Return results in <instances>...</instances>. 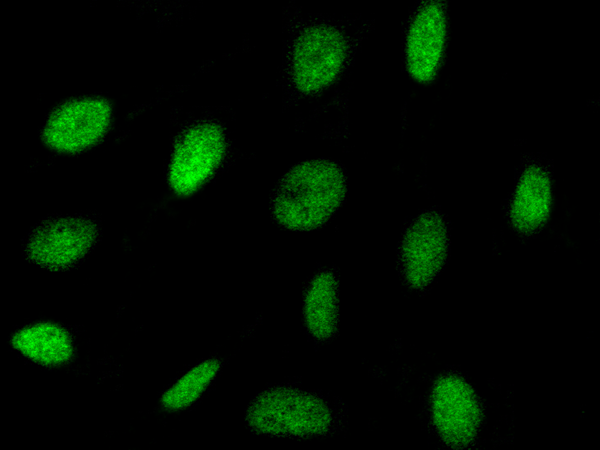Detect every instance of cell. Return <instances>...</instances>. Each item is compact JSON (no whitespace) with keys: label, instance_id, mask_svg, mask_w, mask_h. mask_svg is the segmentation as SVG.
I'll return each instance as SVG.
<instances>
[{"label":"cell","instance_id":"8992f818","mask_svg":"<svg viewBox=\"0 0 600 450\" xmlns=\"http://www.w3.org/2000/svg\"><path fill=\"white\" fill-rule=\"evenodd\" d=\"M447 234L443 220L435 214L416 217L402 234L398 259L401 274L414 288L427 286L444 265Z\"/></svg>","mask_w":600,"mask_h":450},{"label":"cell","instance_id":"4fadbf2b","mask_svg":"<svg viewBox=\"0 0 600 450\" xmlns=\"http://www.w3.org/2000/svg\"><path fill=\"white\" fill-rule=\"evenodd\" d=\"M219 369V362L213 359L195 365L166 391L162 399L164 406L177 410L195 402L212 384Z\"/></svg>","mask_w":600,"mask_h":450},{"label":"cell","instance_id":"6da1fadb","mask_svg":"<svg viewBox=\"0 0 600 450\" xmlns=\"http://www.w3.org/2000/svg\"><path fill=\"white\" fill-rule=\"evenodd\" d=\"M348 195V180L339 163L315 159L288 169L270 199L275 222L291 231H313L327 224Z\"/></svg>","mask_w":600,"mask_h":450},{"label":"cell","instance_id":"30bf717a","mask_svg":"<svg viewBox=\"0 0 600 450\" xmlns=\"http://www.w3.org/2000/svg\"><path fill=\"white\" fill-rule=\"evenodd\" d=\"M551 200L550 177L539 163L529 164L518 177L508 212L512 225L531 232L547 220Z\"/></svg>","mask_w":600,"mask_h":450},{"label":"cell","instance_id":"5b68a950","mask_svg":"<svg viewBox=\"0 0 600 450\" xmlns=\"http://www.w3.org/2000/svg\"><path fill=\"white\" fill-rule=\"evenodd\" d=\"M227 149L220 126L202 123L187 130L176 143L169 167V182L179 194H190L217 170Z\"/></svg>","mask_w":600,"mask_h":450},{"label":"cell","instance_id":"7c38bea8","mask_svg":"<svg viewBox=\"0 0 600 450\" xmlns=\"http://www.w3.org/2000/svg\"><path fill=\"white\" fill-rule=\"evenodd\" d=\"M12 343L21 354L43 365H61L73 353L68 332L51 323L23 327L14 334Z\"/></svg>","mask_w":600,"mask_h":450},{"label":"cell","instance_id":"7a4b0ae2","mask_svg":"<svg viewBox=\"0 0 600 450\" xmlns=\"http://www.w3.org/2000/svg\"><path fill=\"white\" fill-rule=\"evenodd\" d=\"M246 419L248 427L258 434L307 437L329 433L337 425L338 416L324 395L278 385L254 397Z\"/></svg>","mask_w":600,"mask_h":450},{"label":"cell","instance_id":"ba28073f","mask_svg":"<svg viewBox=\"0 0 600 450\" xmlns=\"http://www.w3.org/2000/svg\"><path fill=\"white\" fill-rule=\"evenodd\" d=\"M109 123L110 112L100 102L74 103L52 115L45 125L43 137L57 151L79 152L99 142Z\"/></svg>","mask_w":600,"mask_h":450},{"label":"cell","instance_id":"9c48e42d","mask_svg":"<svg viewBox=\"0 0 600 450\" xmlns=\"http://www.w3.org/2000/svg\"><path fill=\"white\" fill-rule=\"evenodd\" d=\"M446 18L435 2L425 3L413 15L405 38V64L411 76L430 80L436 73L444 50Z\"/></svg>","mask_w":600,"mask_h":450},{"label":"cell","instance_id":"277c9868","mask_svg":"<svg viewBox=\"0 0 600 450\" xmlns=\"http://www.w3.org/2000/svg\"><path fill=\"white\" fill-rule=\"evenodd\" d=\"M99 233L89 218L57 217L37 225L24 241L25 256L50 269H63L82 260L94 247Z\"/></svg>","mask_w":600,"mask_h":450},{"label":"cell","instance_id":"8fae6325","mask_svg":"<svg viewBox=\"0 0 600 450\" xmlns=\"http://www.w3.org/2000/svg\"><path fill=\"white\" fill-rule=\"evenodd\" d=\"M303 320L308 335L316 341L332 338L338 328V284L331 270L312 276L304 290Z\"/></svg>","mask_w":600,"mask_h":450},{"label":"cell","instance_id":"52a82bcc","mask_svg":"<svg viewBox=\"0 0 600 450\" xmlns=\"http://www.w3.org/2000/svg\"><path fill=\"white\" fill-rule=\"evenodd\" d=\"M431 412L439 434L452 444L471 441L480 425V408L474 392L455 376L436 383L431 396Z\"/></svg>","mask_w":600,"mask_h":450},{"label":"cell","instance_id":"3957f363","mask_svg":"<svg viewBox=\"0 0 600 450\" xmlns=\"http://www.w3.org/2000/svg\"><path fill=\"white\" fill-rule=\"evenodd\" d=\"M348 55V43L339 29L313 25L296 37L290 58V77L296 89L313 93L332 84Z\"/></svg>","mask_w":600,"mask_h":450}]
</instances>
